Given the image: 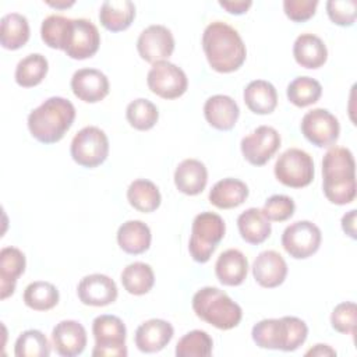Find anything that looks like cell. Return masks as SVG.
Masks as SVG:
<instances>
[{
    "instance_id": "obj_1",
    "label": "cell",
    "mask_w": 357,
    "mask_h": 357,
    "mask_svg": "<svg viewBox=\"0 0 357 357\" xmlns=\"http://www.w3.org/2000/svg\"><path fill=\"white\" fill-rule=\"evenodd\" d=\"M202 49L211 68L223 74L237 71L247 57V49L240 33L222 21H213L205 28Z\"/></svg>"
},
{
    "instance_id": "obj_2",
    "label": "cell",
    "mask_w": 357,
    "mask_h": 357,
    "mask_svg": "<svg viewBox=\"0 0 357 357\" xmlns=\"http://www.w3.org/2000/svg\"><path fill=\"white\" fill-rule=\"evenodd\" d=\"M322 187L326 199L346 205L356 198V162L347 148H331L322 159Z\"/></svg>"
},
{
    "instance_id": "obj_3",
    "label": "cell",
    "mask_w": 357,
    "mask_h": 357,
    "mask_svg": "<svg viewBox=\"0 0 357 357\" xmlns=\"http://www.w3.org/2000/svg\"><path fill=\"white\" fill-rule=\"evenodd\" d=\"M75 120L74 105L61 96H52L28 116L31 135L42 144L59 142Z\"/></svg>"
},
{
    "instance_id": "obj_4",
    "label": "cell",
    "mask_w": 357,
    "mask_h": 357,
    "mask_svg": "<svg viewBox=\"0 0 357 357\" xmlns=\"http://www.w3.org/2000/svg\"><path fill=\"white\" fill-rule=\"evenodd\" d=\"M307 324L297 317L262 319L252 326L251 336L261 349L294 351L307 339Z\"/></svg>"
},
{
    "instance_id": "obj_5",
    "label": "cell",
    "mask_w": 357,
    "mask_h": 357,
    "mask_svg": "<svg viewBox=\"0 0 357 357\" xmlns=\"http://www.w3.org/2000/svg\"><path fill=\"white\" fill-rule=\"evenodd\" d=\"M192 310L198 318L222 331L236 328L243 318L241 307L223 290L212 286L202 287L194 294Z\"/></svg>"
},
{
    "instance_id": "obj_6",
    "label": "cell",
    "mask_w": 357,
    "mask_h": 357,
    "mask_svg": "<svg viewBox=\"0 0 357 357\" xmlns=\"http://www.w3.org/2000/svg\"><path fill=\"white\" fill-rule=\"evenodd\" d=\"M226 231L225 220L215 212H201L194 218L188 251L195 262L205 264L223 240Z\"/></svg>"
},
{
    "instance_id": "obj_7",
    "label": "cell",
    "mask_w": 357,
    "mask_h": 357,
    "mask_svg": "<svg viewBox=\"0 0 357 357\" xmlns=\"http://www.w3.org/2000/svg\"><path fill=\"white\" fill-rule=\"evenodd\" d=\"M92 333L95 337L93 357H126L127 329L124 322L116 317L103 314L93 319Z\"/></svg>"
},
{
    "instance_id": "obj_8",
    "label": "cell",
    "mask_w": 357,
    "mask_h": 357,
    "mask_svg": "<svg viewBox=\"0 0 357 357\" xmlns=\"http://www.w3.org/2000/svg\"><path fill=\"white\" fill-rule=\"evenodd\" d=\"M71 158L82 167L93 169L102 165L109 155V139L103 130L95 126L81 128L70 146Z\"/></svg>"
},
{
    "instance_id": "obj_9",
    "label": "cell",
    "mask_w": 357,
    "mask_h": 357,
    "mask_svg": "<svg viewBox=\"0 0 357 357\" xmlns=\"http://www.w3.org/2000/svg\"><path fill=\"white\" fill-rule=\"evenodd\" d=\"M273 172L283 185L303 188L314 180V160L305 151L290 148L276 159Z\"/></svg>"
},
{
    "instance_id": "obj_10",
    "label": "cell",
    "mask_w": 357,
    "mask_h": 357,
    "mask_svg": "<svg viewBox=\"0 0 357 357\" xmlns=\"http://www.w3.org/2000/svg\"><path fill=\"white\" fill-rule=\"evenodd\" d=\"M100 45V33L96 25L86 18H70L63 50L70 59L85 60L92 57Z\"/></svg>"
},
{
    "instance_id": "obj_11",
    "label": "cell",
    "mask_w": 357,
    "mask_h": 357,
    "mask_svg": "<svg viewBox=\"0 0 357 357\" xmlns=\"http://www.w3.org/2000/svg\"><path fill=\"white\" fill-rule=\"evenodd\" d=\"M146 84L152 93L163 99L180 98L188 88L185 73L167 60L152 64L146 75Z\"/></svg>"
},
{
    "instance_id": "obj_12",
    "label": "cell",
    "mask_w": 357,
    "mask_h": 357,
    "mask_svg": "<svg viewBox=\"0 0 357 357\" xmlns=\"http://www.w3.org/2000/svg\"><path fill=\"white\" fill-rule=\"evenodd\" d=\"M319 227L310 220H297L287 226L282 234L284 251L294 259H305L314 255L321 245Z\"/></svg>"
},
{
    "instance_id": "obj_13",
    "label": "cell",
    "mask_w": 357,
    "mask_h": 357,
    "mask_svg": "<svg viewBox=\"0 0 357 357\" xmlns=\"http://www.w3.org/2000/svg\"><path fill=\"white\" fill-rule=\"evenodd\" d=\"M303 135L318 148L336 144L340 134L339 120L326 109H312L304 114L300 124Z\"/></svg>"
},
{
    "instance_id": "obj_14",
    "label": "cell",
    "mask_w": 357,
    "mask_h": 357,
    "mask_svg": "<svg viewBox=\"0 0 357 357\" xmlns=\"http://www.w3.org/2000/svg\"><path fill=\"white\" fill-rule=\"evenodd\" d=\"M240 148L248 163L264 166L280 148V135L273 127L259 126L241 139Z\"/></svg>"
},
{
    "instance_id": "obj_15",
    "label": "cell",
    "mask_w": 357,
    "mask_h": 357,
    "mask_svg": "<svg viewBox=\"0 0 357 357\" xmlns=\"http://www.w3.org/2000/svg\"><path fill=\"white\" fill-rule=\"evenodd\" d=\"M137 50L142 60L152 64L169 59L174 50L172 31L165 25H149L139 33Z\"/></svg>"
},
{
    "instance_id": "obj_16",
    "label": "cell",
    "mask_w": 357,
    "mask_h": 357,
    "mask_svg": "<svg viewBox=\"0 0 357 357\" xmlns=\"http://www.w3.org/2000/svg\"><path fill=\"white\" fill-rule=\"evenodd\" d=\"M77 294L79 301L85 305L105 307L116 301L119 291L112 278L103 273H92L81 279Z\"/></svg>"
},
{
    "instance_id": "obj_17",
    "label": "cell",
    "mask_w": 357,
    "mask_h": 357,
    "mask_svg": "<svg viewBox=\"0 0 357 357\" xmlns=\"http://www.w3.org/2000/svg\"><path fill=\"white\" fill-rule=\"evenodd\" d=\"M73 93L82 102L96 103L105 99L110 85L107 77L96 68H79L71 77Z\"/></svg>"
},
{
    "instance_id": "obj_18",
    "label": "cell",
    "mask_w": 357,
    "mask_h": 357,
    "mask_svg": "<svg viewBox=\"0 0 357 357\" xmlns=\"http://www.w3.org/2000/svg\"><path fill=\"white\" fill-rule=\"evenodd\" d=\"M86 331L74 319H64L56 324L52 331V342L57 354L63 357H75L86 346Z\"/></svg>"
},
{
    "instance_id": "obj_19",
    "label": "cell",
    "mask_w": 357,
    "mask_h": 357,
    "mask_svg": "<svg viewBox=\"0 0 357 357\" xmlns=\"http://www.w3.org/2000/svg\"><path fill=\"white\" fill-rule=\"evenodd\" d=\"M174 329L165 319L152 318L142 322L135 331V346L142 353H156L163 350L172 340Z\"/></svg>"
},
{
    "instance_id": "obj_20",
    "label": "cell",
    "mask_w": 357,
    "mask_h": 357,
    "mask_svg": "<svg viewBox=\"0 0 357 357\" xmlns=\"http://www.w3.org/2000/svg\"><path fill=\"white\" fill-rule=\"evenodd\" d=\"M252 276L265 289L278 287L287 276V264L279 252L273 250L262 251L252 264Z\"/></svg>"
},
{
    "instance_id": "obj_21",
    "label": "cell",
    "mask_w": 357,
    "mask_h": 357,
    "mask_svg": "<svg viewBox=\"0 0 357 357\" xmlns=\"http://www.w3.org/2000/svg\"><path fill=\"white\" fill-rule=\"evenodd\" d=\"M204 116L206 121L216 130H231L240 116V109L236 100L227 95H213L204 105Z\"/></svg>"
},
{
    "instance_id": "obj_22",
    "label": "cell",
    "mask_w": 357,
    "mask_h": 357,
    "mask_svg": "<svg viewBox=\"0 0 357 357\" xmlns=\"http://www.w3.org/2000/svg\"><path fill=\"white\" fill-rule=\"evenodd\" d=\"M25 255L15 247H4L0 251V298L6 300L14 290L18 278L25 271Z\"/></svg>"
},
{
    "instance_id": "obj_23",
    "label": "cell",
    "mask_w": 357,
    "mask_h": 357,
    "mask_svg": "<svg viewBox=\"0 0 357 357\" xmlns=\"http://www.w3.org/2000/svg\"><path fill=\"white\" fill-rule=\"evenodd\" d=\"M248 272V261L245 255L236 248L223 251L215 264V273L225 286H240Z\"/></svg>"
},
{
    "instance_id": "obj_24",
    "label": "cell",
    "mask_w": 357,
    "mask_h": 357,
    "mask_svg": "<svg viewBox=\"0 0 357 357\" xmlns=\"http://www.w3.org/2000/svg\"><path fill=\"white\" fill-rule=\"evenodd\" d=\"M208 183V170L201 160L184 159L174 172L176 188L185 195L201 194Z\"/></svg>"
},
{
    "instance_id": "obj_25",
    "label": "cell",
    "mask_w": 357,
    "mask_h": 357,
    "mask_svg": "<svg viewBox=\"0 0 357 357\" xmlns=\"http://www.w3.org/2000/svg\"><path fill=\"white\" fill-rule=\"evenodd\" d=\"M293 56L298 66L315 70L326 63L328 49L319 36L314 33H301L294 40Z\"/></svg>"
},
{
    "instance_id": "obj_26",
    "label": "cell",
    "mask_w": 357,
    "mask_h": 357,
    "mask_svg": "<svg viewBox=\"0 0 357 357\" xmlns=\"http://www.w3.org/2000/svg\"><path fill=\"white\" fill-rule=\"evenodd\" d=\"M135 18V6L130 0H106L99 10L102 26L110 32L126 31Z\"/></svg>"
},
{
    "instance_id": "obj_27",
    "label": "cell",
    "mask_w": 357,
    "mask_h": 357,
    "mask_svg": "<svg viewBox=\"0 0 357 357\" xmlns=\"http://www.w3.org/2000/svg\"><path fill=\"white\" fill-rule=\"evenodd\" d=\"M151 229L141 220H127L117 230V244L131 255L145 252L151 247Z\"/></svg>"
},
{
    "instance_id": "obj_28",
    "label": "cell",
    "mask_w": 357,
    "mask_h": 357,
    "mask_svg": "<svg viewBox=\"0 0 357 357\" xmlns=\"http://www.w3.org/2000/svg\"><path fill=\"white\" fill-rule=\"evenodd\" d=\"M248 187L244 181L233 177L219 180L209 191V202L219 209L240 206L248 197Z\"/></svg>"
},
{
    "instance_id": "obj_29",
    "label": "cell",
    "mask_w": 357,
    "mask_h": 357,
    "mask_svg": "<svg viewBox=\"0 0 357 357\" xmlns=\"http://www.w3.org/2000/svg\"><path fill=\"white\" fill-rule=\"evenodd\" d=\"M244 103L255 114H271L278 106L275 86L264 79L251 81L243 93Z\"/></svg>"
},
{
    "instance_id": "obj_30",
    "label": "cell",
    "mask_w": 357,
    "mask_h": 357,
    "mask_svg": "<svg viewBox=\"0 0 357 357\" xmlns=\"http://www.w3.org/2000/svg\"><path fill=\"white\" fill-rule=\"evenodd\" d=\"M237 227L241 238L254 245L264 243L272 231L268 218L258 208H248L241 212L237 218Z\"/></svg>"
},
{
    "instance_id": "obj_31",
    "label": "cell",
    "mask_w": 357,
    "mask_h": 357,
    "mask_svg": "<svg viewBox=\"0 0 357 357\" xmlns=\"http://www.w3.org/2000/svg\"><path fill=\"white\" fill-rule=\"evenodd\" d=\"M29 39V22L20 13H8L0 22V43L7 50L21 49Z\"/></svg>"
},
{
    "instance_id": "obj_32",
    "label": "cell",
    "mask_w": 357,
    "mask_h": 357,
    "mask_svg": "<svg viewBox=\"0 0 357 357\" xmlns=\"http://www.w3.org/2000/svg\"><path fill=\"white\" fill-rule=\"evenodd\" d=\"M127 199L130 205L144 213L153 212L159 208L162 197L155 183L146 178L134 180L127 190Z\"/></svg>"
},
{
    "instance_id": "obj_33",
    "label": "cell",
    "mask_w": 357,
    "mask_h": 357,
    "mask_svg": "<svg viewBox=\"0 0 357 357\" xmlns=\"http://www.w3.org/2000/svg\"><path fill=\"white\" fill-rule=\"evenodd\" d=\"M49 63L40 53H32L21 59L15 67V82L22 88L39 85L46 77Z\"/></svg>"
},
{
    "instance_id": "obj_34",
    "label": "cell",
    "mask_w": 357,
    "mask_h": 357,
    "mask_svg": "<svg viewBox=\"0 0 357 357\" xmlns=\"http://www.w3.org/2000/svg\"><path fill=\"white\" fill-rule=\"evenodd\" d=\"M155 283V275L151 265L145 262H132L121 272V284L127 293L134 296L146 294Z\"/></svg>"
},
{
    "instance_id": "obj_35",
    "label": "cell",
    "mask_w": 357,
    "mask_h": 357,
    "mask_svg": "<svg viewBox=\"0 0 357 357\" xmlns=\"http://www.w3.org/2000/svg\"><path fill=\"white\" fill-rule=\"evenodd\" d=\"M60 298L54 284L43 280L29 283L24 290V303L35 311H47L57 305Z\"/></svg>"
},
{
    "instance_id": "obj_36",
    "label": "cell",
    "mask_w": 357,
    "mask_h": 357,
    "mask_svg": "<svg viewBox=\"0 0 357 357\" xmlns=\"http://www.w3.org/2000/svg\"><path fill=\"white\" fill-rule=\"evenodd\" d=\"M286 95L294 106L307 107L319 100L322 86L311 77H297L287 85Z\"/></svg>"
},
{
    "instance_id": "obj_37",
    "label": "cell",
    "mask_w": 357,
    "mask_h": 357,
    "mask_svg": "<svg viewBox=\"0 0 357 357\" xmlns=\"http://www.w3.org/2000/svg\"><path fill=\"white\" fill-rule=\"evenodd\" d=\"M126 117L132 128L138 131H148L158 123L159 110L151 100L138 98L128 103Z\"/></svg>"
},
{
    "instance_id": "obj_38",
    "label": "cell",
    "mask_w": 357,
    "mask_h": 357,
    "mask_svg": "<svg viewBox=\"0 0 357 357\" xmlns=\"http://www.w3.org/2000/svg\"><path fill=\"white\" fill-rule=\"evenodd\" d=\"M212 337L201 329L185 333L176 344L177 357H208L212 354Z\"/></svg>"
},
{
    "instance_id": "obj_39",
    "label": "cell",
    "mask_w": 357,
    "mask_h": 357,
    "mask_svg": "<svg viewBox=\"0 0 357 357\" xmlns=\"http://www.w3.org/2000/svg\"><path fill=\"white\" fill-rule=\"evenodd\" d=\"M14 354L17 357H47L50 354V343L40 331L28 329L17 337Z\"/></svg>"
},
{
    "instance_id": "obj_40",
    "label": "cell",
    "mask_w": 357,
    "mask_h": 357,
    "mask_svg": "<svg viewBox=\"0 0 357 357\" xmlns=\"http://www.w3.org/2000/svg\"><path fill=\"white\" fill-rule=\"evenodd\" d=\"M70 18L63 15H49L43 20L40 26V36L45 45L52 49L63 50V43L66 38V31Z\"/></svg>"
},
{
    "instance_id": "obj_41",
    "label": "cell",
    "mask_w": 357,
    "mask_h": 357,
    "mask_svg": "<svg viewBox=\"0 0 357 357\" xmlns=\"http://www.w3.org/2000/svg\"><path fill=\"white\" fill-rule=\"evenodd\" d=\"M332 328L344 335H354L357 326V307L351 301L337 304L331 314Z\"/></svg>"
},
{
    "instance_id": "obj_42",
    "label": "cell",
    "mask_w": 357,
    "mask_h": 357,
    "mask_svg": "<svg viewBox=\"0 0 357 357\" xmlns=\"http://www.w3.org/2000/svg\"><path fill=\"white\" fill-rule=\"evenodd\" d=\"M261 211L264 212L269 222H284L294 215L296 204L290 197L276 194L265 201L264 208Z\"/></svg>"
},
{
    "instance_id": "obj_43",
    "label": "cell",
    "mask_w": 357,
    "mask_h": 357,
    "mask_svg": "<svg viewBox=\"0 0 357 357\" xmlns=\"http://www.w3.org/2000/svg\"><path fill=\"white\" fill-rule=\"evenodd\" d=\"M329 20L339 26H351L357 17L356 0H329L326 1Z\"/></svg>"
},
{
    "instance_id": "obj_44",
    "label": "cell",
    "mask_w": 357,
    "mask_h": 357,
    "mask_svg": "<svg viewBox=\"0 0 357 357\" xmlns=\"http://www.w3.org/2000/svg\"><path fill=\"white\" fill-rule=\"evenodd\" d=\"M318 0H284L283 10L287 18L294 22H304L314 17Z\"/></svg>"
},
{
    "instance_id": "obj_45",
    "label": "cell",
    "mask_w": 357,
    "mask_h": 357,
    "mask_svg": "<svg viewBox=\"0 0 357 357\" xmlns=\"http://www.w3.org/2000/svg\"><path fill=\"white\" fill-rule=\"evenodd\" d=\"M219 6L225 8L227 13L234 14V15H241L248 11V8L252 6V1L250 0H237V1H226V0H219Z\"/></svg>"
},
{
    "instance_id": "obj_46",
    "label": "cell",
    "mask_w": 357,
    "mask_h": 357,
    "mask_svg": "<svg viewBox=\"0 0 357 357\" xmlns=\"http://www.w3.org/2000/svg\"><path fill=\"white\" fill-rule=\"evenodd\" d=\"M356 215H357L356 209H351L347 213H344L343 218H342V229L351 238H357V234H356Z\"/></svg>"
},
{
    "instance_id": "obj_47",
    "label": "cell",
    "mask_w": 357,
    "mask_h": 357,
    "mask_svg": "<svg viewBox=\"0 0 357 357\" xmlns=\"http://www.w3.org/2000/svg\"><path fill=\"white\" fill-rule=\"evenodd\" d=\"M305 356H336V351L328 344H315L312 349L305 351Z\"/></svg>"
},
{
    "instance_id": "obj_48",
    "label": "cell",
    "mask_w": 357,
    "mask_h": 357,
    "mask_svg": "<svg viewBox=\"0 0 357 357\" xmlns=\"http://www.w3.org/2000/svg\"><path fill=\"white\" fill-rule=\"evenodd\" d=\"M47 6L54 7V8H68L71 6H74V1H46Z\"/></svg>"
}]
</instances>
